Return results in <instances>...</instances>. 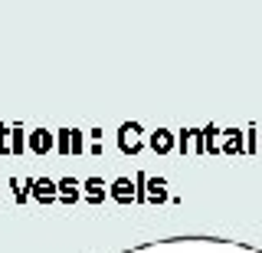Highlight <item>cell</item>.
<instances>
[{
    "label": "cell",
    "mask_w": 262,
    "mask_h": 253,
    "mask_svg": "<svg viewBox=\"0 0 262 253\" xmlns=\"http://www.w3.org/2000/svg\"><path fill=\"white\" fill-rule=\"evenodd\" d=\"M108 198L115 204H121V207H128V204H138V184L131 181V178H115V181L108 184Z\"/></svg>",
    "instance_id": "cell-1"
},
{
    "label": "cell",
    "mask_w": 262,
    "mask_h": 253,
    "mask_svg": "<svg viewBox=\"0 0 262 253\" xmlns=\"http://www.w3.org/2000/svg\"><path fill=\"white\" fill-rule=\"evenodd\" d=\"M118 148H121V154H138L144 148L141 125H138V122H125V125L118 128Z\"/></svg>",
    "instance_id": "cell-2"
},
{
    "label": "cell",
    "mask_w": 262,
    "mask_h": 253,
    "mask_svg": "<svg viewBox=\"0 0 262 253\" xmlns=\"http://www.w3.org/2000/svg\"><path fill=\"white\" fill-rule=\"evenodd\" d=\"M27 148L33 154H39V158H46V154L56 151V135L49 132V128H33L30 138H27Z\"/></svg>",
    "instance_id": "cell-3"
},
{
    "label": "cell",
    "mask_w": 262,
    "mask_h": 253,
    "mask_svg": "<svg viewBox=\"0 0 262 253\" xmlns=\"http://www.w3.org/2000/svg\"><path fill=\"white\" fill-rule=\"evenodd\" d=\"M30 184V198L33 201H39V204H53V201H59V184H53L49 178H33Z\"/></svg>",
    "instance_id": "cell-4"
},
{
    "label": "cell",
    "mask_w": 262,
    "mask_h": 253,
    "mask_svg": "<svg viewBox=\"0 0 262 253\" xmlns=\"http://www.w3.org/2000/svg\"><path fill=\"white\" fill-rule=\"evenodd\" d=\"M82 194H85V201L92 204H102L105 201V194H108V187H105V181L98 174H92V178H85V181H82Z\"/></svg>",
    "instance_id": "cell-5"
},
{
    "label": "cell",
    "mask_w": 262,
    "mask_h": 253,
    "mask_svg": "<svg viewBox=\"0 0 262 253\" xmlns=\"http://www.w3.org/2000/svg\"><path fill=\"white\" fill-rule=\"evenodd\" d=\"M147 145H151L158 154H170V151H174V145H177V135L167 132V128H158V132H151Z\"/></svg>",
    "instance_id": "cell-6"
},
{
    "label": "cell",
    "mask_w": 262,
    "mask_h": 253,
    "mask_svg": "<svg viewBox=\"0 0 262 253\" xmlns=\"http://www.w3.org/2000/svg\"><path fill=\"white\" fill-rule=\"evenodd\" d=\"M144 191H147V201H151V204H164V201H170V194H167V181H164V178H147V181H144Z\"/></svg>",
    "instance_id": "cell-7"
},
{
    "label": "cell",
    "mask_w": 262,
    "mask_h": 253,
    "mask_svg": "<svg viewBox=\"0 0 262 253\" xmlns=\"http://www.w3.org/2000/svg\"><path fill=\"white\" fill-rule=\"evenodd\" d=\"M59 204H76L79 194H82V184L76 181V178H59Z\"/></svg>",
    "instance_id": "cell-8"
},
{
    "label": "cell",
    "mask_w": 262,
    "mask_h": 253,
    "mask_svg": "<svg viewBox=\"0 0 262 253\" xmlns=\"http://www.w3.org/2000/svg\"><path fill=\"white\" fill-rule=\"evenodd\" d=\"M226 142H223V154H243L246 145H243V132H236V128H226Z\"/></svg>",
    "instance_id": "cell-9"
},
{
    "label": "cell",
    "mask_w": 262,
    "mask_h": 253,
    "mask_svg": "<svg viewBox=\"0 0 262 253\" xmlns=\"http://www.w3.org/2000/svg\"><path fill=\"white\" fill-rule=\"evenodd\" d=\"M10 154H27V138H23V125H10Z\"/></svg>",
    "instance_id": "cell-10"
},
{
    "label": "cell",
    "mask_w": 262,
    "mask_h": 253,
    "mask_svg": "<svg viewBox=\"0 0 262 253\" xmlns=\"http://www.w3.org/2000/svg\"><path fill=\"white\" fill-rule=\"evenodd\" d=\"M56 151L72 154V128H59V132H56Z\"/></svg>",
    "instance_id": "cell-11"
},
{
    "label": "cell",
    "mask_w": 262,
    "mask_h": 253,
    "mask_svg": "<svg viewBox=\"0 0 262 253\" xmlns=\"http://www.w3.org/2000/svg\"><path fill=\"white\" fill-rule=\"evenodd\" d=\"M216 135H220L216 125H207V128H203V148H207V151H223V148L216 145Z\"/></svg>",
    "instance_id": "cell-12"
},
{
    "label": "cell",
    "mask_w": 262,
    "mask_h": 253,
    "mask_svg": "<svg viewBox=\"0 0 262 253\" xmlns=\"http://www.w3.org/2000/svg\"><path fill=\"white\" fill-rule=\"evenodd\" d=\"M190 138H193V128H184V132H177V148H180V154L190 148Z\"/></svg>",
    "instance_id": "cell-13"
},
{
    "label": "cell",
    "mask_w": 262,
    "mask_h": 253,
    "mask_svg": "<svg viewBox=\"0 0 262 253\" xmlns=\"http://www.w3.org/2000/svg\"><path fill=\"white\" fill-rule=\"evenodd\" d=\"M85 151V138H82L79 128H72V154H82Z\"/></svg>",
    "instance_id": "cell-14"
},
{
    "label": "cell",
    "mask_w": 262,
    "mask_h": 253,
    "mask_svg": "<svg viewBox=\"0 0 262 253\" xmlns=\"http://www.w3.org/2000/svg\"><path fill=\"white\" fill-rule=\"evenodd\" d=\"M0 154H10V128L0 125Z\"/></svg>",
    "instance_id": "cell-15"
},
{
    "label": "cell",
    "mask_w": 262,
    "mask_h": 253,
    "mask_svg": "<svg viewBox=\"0 0 262 253\" xmlns=\"http://www.w3.org/2000/svg\"><path fill=\"white\" fill-rule=\"evenodd\" d=\"M10 184H13V198H16V201L23 204V201H27V194H30V191H23V184L16 181V178H10Z\"/></svg>",
    "instance_id": "cell-16"
}]
</instances>
